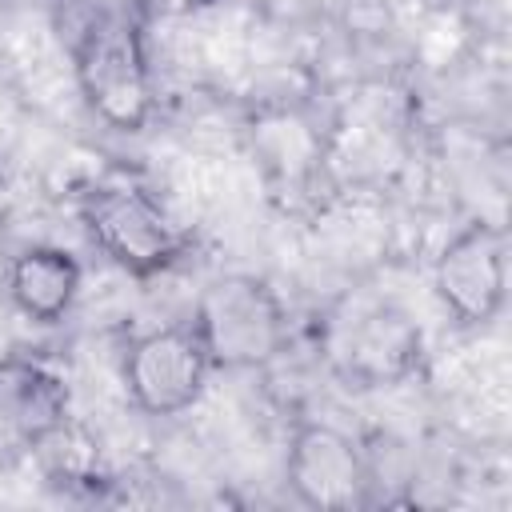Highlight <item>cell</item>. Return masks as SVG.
Masks as SVG:
<instances>
[{"label": "cell", "instance_id": "cell-8", "mask_svg": "<svg viewBox=\"0 0 512 512\" xmlns=\"http://www.w3.org/2000/svg\"><path fill=\"white\" fill-rule=\"evenodd\" d=\"M68 424V384L32 356H0V460H20Z\"/></svg>", "mask_w": 512, "mask_h": 512}, {"label": "cell", "instance_id": "cell-9", "mask_svg": "<svg viewBox=\"0 0 512 512\" xmlns=\"http://www.w3.org/2000/svg\"><path fill=\"white\" fill-rule=\"evenodd\" d=\"M76 292H80V264L72 252L56 244L24 248L8 264V296L36 324L64 320V312L76 304Z\"/></svg>", "mask_w": 512, "mask_h": 512}, {"label": "cell", "instance_id": "cell-7", "mask_svg": "<svg viewBox=\"0 0 512 512\" xmlns=\"http://www.w3.org/2000/svg\"><path fill=\"white\" fill-rule=\"evenodd\" d=\"M284 476L292 496L304 508L348 512L368 500V464L340 428L332 424H300L288 444Z\"/></svg>", "mask_w": 512, "mask_h": 512}, {"label": "cell", "instance_id": "cell-3", "mask_svg": "<svg viewBox=\"0 0 512 512\" xmlns=\"http://www.w3.org/2000/svg\"><path fill=\"white\" fill-rule=\"evenodd\" d=\"M80 224L92 244L128 276H156L176 264L180 232L160 212V204L128 184V180H100L80 192Z\"/></svg>", "mask_w": 512, "mask_h": 512}, {"label": "cell", "instance_id": "cell-1", "mask_svg": "<svg viewBox=\"0 0 512 512\" xmlns=\"http://www.w3.org/2000/svg\"><path fill=\"white\" fill-rule=\"evenodd\" d=\"M64 40L88 108L116 132H140L152 112V72L136 0H64Z\"/></svg>", "mask_w": 512, "mask_h": 512}, {"label": "cell", "instance_id": "cell-6", "mask_svg": "<svg viewBox=\"0 0 512 512\" xmlns=\"http://www.w3.org/2000/svg\"><path fill=\"white\" fill-rule=\"evenodd\" d=\"M332 356H336V368L360 388L396 384L416 368L420 332L400 308L364 300V304H352V312L336 320Z\"/></svg>", "mask_w": 512, "mask_h": 512}, {"label": "cell", "instance_id": "cell-2", "mask_svg": "<svg viewBox=\"0 0 512 512\" xmlns=\"http://www.w3.org/2000/svg\"><path fill=\"white\" fill-rule=\"evenodd\" d=\"M192 328L212 368H260L288 340V320L276 292L248 272L208 280L196 300Z\"/></svg>", "mask_w": 512, "mask_h": 512}, {"label": "cell", "instance_id": "cell-4", "mask_svg": "<svg viewBox=\"0 0 512 512\" xmlns=\"http://www.w3.org/2000/svg\"><path fill=\"white\" fill-rule=\"evenodd\" d=\"M120 372H124L128 400L144 416H180L200 400L212 364L188 320V324H168L136 336L124 352Z\"/></svg>", "mask_w": 512, "mask_h": 512}, {"label": "cell", "instance_id": "cell-5", "mask_svg": "<svg viewBox=\"0 0 512 512\" xmlns=\"http://www.w3.org/2000/svg\"><path fill=\"white\" fill-rule=\"evenodd\" d=\"M432 288L456 324H464V328L492 324L496 312L504 308V292H508L504 232L484 220L460 228L436 256Z\"/></svg>", "mask_w": 512, "mask_h": 512}]
</instances>
